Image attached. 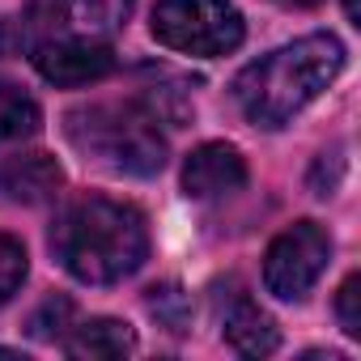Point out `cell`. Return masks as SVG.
I'll use <instances>...</instances> for the list:
<instances>
[{
	"label": "cell",
	"instance_id": "cell-13",
	"mask_svg": "<svg viewBox=\"0 0 361 361\" xmlns=\"http://www.w3.org/2000/svg\"><path fill=\"white\" fill-rule=\"evenodd\" d=\"M73 9H77V18H81L90 30L111 35V30L128 26V18H132V0H73Z\"/></svg>",
	"mask_w": 361,
	"mask_h": 361
},
{
	"label": "cell",
	"instance_id": "cell-16",
	"mask_svg": "<svg viewBox=\"0 0 361 361\" xmlns=\"http://www.w3.org/2000/svg\"><path fill=\"white\" fill-rule=\"evenodd\" d=\"M336 314H340L344 336H361V276H348V281L340 285Z\"/></svg>",
	"mask_w": 361,
	"mask_h": 361
},
{
	"label": "cell",
	"instance_id": "cell-14",
	"mask_svg": "<svg viewBox=\"0 0 361 361\" xmlns=\"http://www.w3.org/2000/svg\"><path fill=\"white\" fill-rule=\"evenodd\" d=\"M26 281V247L9 234H0V306H5Z\"/></svg>",
	"mask_w": 361,
	"mask_h": 361
},
{
	"label": "cell",
	"instance_id": "cell-12",
	"mask_svg": "<svg viewBox=\"0 0 361 361\" xmlns=\"http://www.w3.org/2000/svg\"><path fill=\"white\" fill-rule=\"evenodd\" d=\"M145 306L170 331H188V323H192V298L178 289V285H153L149 298H145Z\"/></svg>",
	"mask_w": 361,
	"mask_h": 361
},
{
	"label": "cell",
	"instance_id": "cell-1",
	"mask_svg": "<svg viewBox=\"0 0 361 361\" xmlns=\"http://www.w3.org/2000/svg\"><path fill=\"white\" fill-rule=\"evenodd\" d=\"M51 251L68 276L85 285H115L145 264L149 226L132 204L106 196H81L64 204V213L56 217Z\"/></svg>",
	"mask_w": 361,
	"mask_h": 361
},
{
	"label": "cell",
	"instance_id": "cell-5",
	"mask_svg": "<svg viewBox=\"0 0 361 361\" xmlns=\"http://www.w3.org/2000/svg\"><path fill=\"white\" fill-rule=\"evenodd\" d=\"M331 259V238L319 221H298L272 238L264 255V285L281 302H302Z\"/></svg>",
	"mask_w": 361,
	"mask_h": 361
},
{
	"label": "cell",
	"instance_id": "cell-19",
	"mask_svg": "<svg viewBox=\"0 0 361 361\" xmlns=\"http://www.w3.org/2000/svg\"><path fill=\"white\" fill-rule=\"evenodd\" d=\"M285 5H319V0H285Z\"/></svg>",
	"mask_w": 361,
	"mask_h": 361
},
{
	"label": "cell",
	"instance_id": "cell-15",
	"mask_svg": "<svg viewBox=\"0 0 361 361\" xmlns=\"http://www.w3.org/2000/svg\"><path fill=\"white\" fill-rule=\"evenodd\" d=\"M68 319H73V302H68V298H47V302L30 314V336H35V340H56V336H64Z\"/></svg>",
	"mask_w": 361,
	"mask_h": 361
},
{
	"label": "cell",
	"instance_id": "cell-9",
	"mask_svg": "<svg viewBox=\"0 0 361 361\" xmlns=\"http://www.w3.org/2000/svg\"><path fill=\"white\" fill-rule=\"evenodd\" d=\"M64 188V170L51 153L0 157V196L13 204H47Z\"/></svg>",
	"mask_w": 361,
	"mask_h": 361
},
{
	"label": "cell",
	"instance_id": "cell-2",
	"mask_svg": "<svg viewBox=\"0 0 361 361\" xmlns=\"http://www.w3.org/2000/svg\"><path fill=\"white\" fill-rule=\"evenodd\" d=\"M344 68L336 35H306L247 64L234 81V98L255 128H285L306 102H314Z\"/></svg>",
	"mask_w": 361,
	"mask_h": 361
},
{
	"label": "cell",
	"instance_id": "cell-4",
	"mask_svg": "<svg viewBox=\"0 0 361 361\" xmlns=\"http://www.w3.org/2000/svg\"><path fill=\"white\" fill-rule=\"evenodd\" d=\"M149 26L157 43L183 56H230L247 35L243 13L226 0H157Z\"/></svg>",
	"mask_w": 361,
	"mask_h": 361
},
{
	"label": "cell",
	"instance_id": "cell-17",
	"mask_svg": "<svg viewBox=\"0 0 361 361\" xmlns=\"http://www.w3.org/2000/svg\"><path fill=\"white\" fill-rule=\"evenodd\" d=\"M30 26H26V18L18 22V18H0V60L5 56H18V51H26L30 47Z\"/></svg>",
	"mask_w": 361,
	"mask_h": 361
},
{
	"label": "cell",
	"instance_id": "cell-10",
	"mask_svg": "<svg viewBox=\"0 0 361 361\" xmlns=\"http://www.w3.org/2000/svg\"><path fill=\"white\" fill-rule=\"evenodd\" d=\"M132 348H136V336L119 319H90L64 336V353L77 361H115V357H128Z\"/></svg>",
	"mask_w": 361,
	"mask_h": 361
},
{
	"label": "cell",
	"instance_id": "cell-7",
	"mask_svg": "<svg viewBox=\"0 0 361 361\" xmlns=\"http://www.w3.org/2000/svg\"><path fill=\"white\" fill-rule=\"evenodd\" d=\"M243 183H247V161L234 145L209 140V145L192 149L183 161V192L192 200H217V196L238 192Z\"/></svg>",
	"mask_w": 361,
	"mask_h": 361
},
{
	"label": "cell",
	"instance_id": "cell-6",
	"mask_svg": "<svg viewBox=\"0 0 361 361\" xmlns=\"http://www.w3.org/2000/svg\"><path fill=\"white\" fill-rule=\"evenodd\" d=\"M35 68L43 81L77 90L115 73V51L102 39H43L35 47Z\"/></svg>",
	"mask_w": 361,
	"mask_h": 361
},
{
	"label": "cell",
	"instance_id": "cell-3",
	"mask_svg": "<svg viewBox=\"0 0 361 361\" xmlns=\"http://www.w3.org/2000/svg\"><path fill=\"white\" fill-rule=\"evenodd\" d=\"M64 132L85 161L111 170L149 178L166 166V140L157 132V119L136 102H94L77 106L64 119Z\"/></svg>",
	"mask_w": 361,
	"mask_h": 361
},
{
	"label": "cell",
	"instance_id": "cell-11",
	"mask_svg": "<svg viewBox=\"0 0 361 361\" xmlns=\"http://www.w3.org/2000/svg\"><path fill=\"white\" fill-rule=\"evenodd\" d=\"M39 132V102L0 77V145H13Z\"/></svg>",
	"mask_w": 361,
	"mask_h": 361
},
{
	"label": "cell",
	"instance_id": "cell-18",
	"mask_svg": "<svg viewBox=\"0 0 361 361\" xmlns=\"http://www.w3.org/2000/svg\"><path fill=\"white\" fill-rule=\"evenodd\" d=\"M344 9H348V22H357V26H361V13H357V0H344Z\"/></svg>",
	"mask_w": 361,
	"mask_h": 361
},
{
	"label": "cell",
	"instance_id": "cell-8",
	"mask_svg": "<svg viewBox=\"0 0 361 361\" xmlns=\"http://www.w3.org/2000/svg\"><path fill=\"white\" fill-rule=\"evenodd\" d=\"M217 314H221V331L226 340L243 353V357H268L281 348V327L268 310H259V302H251L243 289L230 285V293H217Z\"/></svg>",
	"mask_w": 361,
	"mask_h": 361
}]
</instances>
